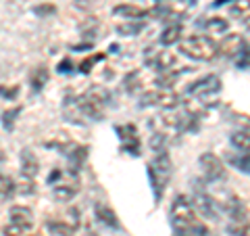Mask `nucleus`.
<instances>
[{
  "mask_svg": "<svg viewBox=\"0 0 250 236\" xmlns=\"http://www.w3.org/2000/svg\"><path fill=\"white\" fill-rule=\"evenodd\" d=\"M171 224L175 236H208V228L198 219L196 209L186 194H179L171 203Z\"/></svg>",
  "mask_w": 250,
  "mask_h": 236,
  "instance_id": "obj_1",
  "label": "nucleus"
},
{
  "mask_svg": "<svg viewBox=\"0 0 250 236\" xmlns=\"http://www.w3.org/2000/svg\"><path fill=\"white\" fill-rule=\"evenodd\" d=\"M75 103H77V109H80L82 115L98 121V119H103L104 109L108 105V92L103 88H90L88 92H83L82 96H77Z\"/></svg>",
  "mask_w": 250,
  "mask_h": 236,
  "instance_id": "obj_2",
  "label": "nucleus"
},
{
  "mask_svg": "<svg viewBox=\"0 0 250 236\" xmlns=\"http://www.w3.org/2000/svg\"><path fill=\"white\" fill-rule=\"evenodd\" d=\"M171 169H173V163H171V157L167 151H159L154 157V161L148 165V176H150L156 201L163 196V190H165V186L171 178Z\"/></svg>",
  "mask_w": 250,
  "mask_h": 236,
  "instance_id": "obj_3",
  "label": "nucleus"
},
{
  "mask_svg": "<svg viewBox=\"0 0 250 236\" xmlns=\"http://www.w3.org/2000/svg\"><path fill=\"white\" fill-rule=\"evenodd\" d=\"M219 90H221V80H219V75H205V77H200L198 82L190 84L188 96H192L196 105L208 107V105L217 103Z\"/></svg>",
  "mask_w": 250,
  "mask_h": 236,
  "instance_id": "obj_4",
  "label": "nucleus"
},
{
  "mask_svg": "<svg viewBox=\"0 0 250 236\" xmlns=\"http://www.w3.org/2000/svg\"><path fill=\"white\" fill-rule=\"evenodd\" d=\"M179 50H182L186 57H190L194 61H213L217 57V44L215 40H210L207 36H192L179 44Z\"/></svg>",
  "mask_w": 250,
  "mask_h": 236,
  "instance_id": "obj_5",
  "label": "nucleus"
},
{
  "mask_svg": "<svg viewBox=\"0 0 250 236\" xmlns=\"http://www.w3.org/2000/svg\"><path fill=\"white\" fill-rule=\"evenodd\" d=\"M179 105V96L173 90H150L140 96V107H159V109H175Z\"/></svg>",
  "mask_w": 250,
  "mask_h": 236,
  "instance_id": "obj_6",
  "label": "nucleus"
},
{
  "mask_svg": "<svg viewBox=\"0 0 250 236\" xmlns=\"http://www.w3.org/2000/svg\"><path fill=\"white\" fill-rule=\"evenodd\" d=\"M198 163H200V169H202V174H205V178L208 180V182H223V180L228 178V169H225L223 161L219 159L215 153L200 155Z\"/></svg>",
  "mask_w": 250,
  "mask_h": 236,
  "instance_id": "obj_7",
  "label": "nucleus"
},
{
  "mask_svg": "<svg viewBox=\"0 0 250 236\" xmlns=\"http://www.w3.org/2000/svg\"><path fill=\"white\" fill-rule=\"evenodd\" d=\"M190 201L205 217L219 219V203L213 199V196H208L205 190H200V188H198V190L194 192V199H190Z\"/></svg>",
  "mask_w": 250,
  "mask_h": 236,
  "instance_id": "obj_8",
  "label": "nucleus"
},
{
  "mask_svg": "<svg viewBox=\"0 0 250 236\" xmlns=\"http://www.w3.org/2000/svg\"><path fill=\"white\" fill-rule=\"evenodd\" d=\"M175 54L169 50H148L146 54V65L152 69H159V71H169L171 67L175 65Z\"/></svg>",
  "mask_w": 250,
  "mask_h": 236,
  "instance_id": "obj_9",
  "label": "nucleus"
},
{
  "mask_svg": "<svg viewBox=\"0 0 250 236\" xmlns=\"http://www.w3.org/2000/svg\"><path fill=\"white\" fill-rule=\"evenodd\" d=\"M244 46H246V42H244V38H242L240 34H229V36H225L221 40V44L217 46V50L221 52L223 57H228V59H238L242 54V50H244Z\"/></svg>",
  "mask_w": 250,
  "mask_h": 236,
  "instance_id": "obj_10",
  "label": "nucleus"
},
{
  "mask_svg": "<svg viewBox=\"0 0 250 236\" xmlns=\"http://www.w3.org/2000/svg\"><path fill=\"white\" fill-rule=\"evenodd\" d=\"M113 13L119 15V17H125V21H142L144 17H150V11L136 4H117Z\"/></svg>",
  "mask_w": 250,
  "mask_h": 236,
  "instance_id": "obj_11",
  "label": "nucleus"
},
{
  "mask_svg": "<svg viewBox=\"0 0 250 236\" xmlns=\"http://www.w3.org/2000/svg\"><path fill=\"white\" fill-rule=\"evenodd\" d=\"M94 213H96V219H100L104 226L113 228V230H119L121 228L119 217H117V213L106 205V203H96V205H94Z\"/></svg>",
  "mask_w": 250,
  "mask_h": 236,
  "instance_id": "obj_12",
  "label": "nucleus"
},
{
  "mask_svg": "<svg viewBox=\"0 0 250 236\" xmlns=\"http://www.w3.org/2000/svg\"><path fill=\"white\" fill-rule=\"evenodd\" d=\"M9 217H11V224L21 226V228H25V230H29V228L34 226V213H31V209H27V207H13Z\"/></svg>",
  "mask_w": 250,
  "mask_h": 236,
  "instance_id": "obj_13",
  "label": "nucleus"
},
{
  "mask_svg": "<svg viewBox=\"0 0 250 236\" xmlns=\"http://www.w3.org/2000/svg\"><path fill=\"white\" fill-rule=\"evenodd\" d=\"M38 159L34 155H31V151H23L21 153V171H23V176H25L27 180H34L38 176Z\"/></svg>",
  "mask_w": 250,
  "mask_h": 236,
  "instance_id": "obj_14",
  "label": "nucleus"
},
{
  "mask_svg": "<svg viewBox=\"0 0 250 236\" xmlns=\"http://www.w3.org/2000/svg\"><path fill=\"white\" fill-rule=\"evenodd\" d=\"M80 192V186H77V182H67V184H57L52 188V194H54V199H59V201H71L73 196Z\"/></svg>",
  "mask_w": 250,
  "mask_h": 236,
  "instance_id": "obj_15",
  "label": "nucleus"
},
{
  "mask_svg": "<svg viewBox=\"0 0 250 236\" xmlns=\"http://www.w3.org/2000/svg\"><path fill=\"white\" fill-rule=\"evenodd\" d=\"M182 34H184L182 25H179V23H171L169 27L163 29V34H161V44H165V46L175 44V42L182 40Z\"/></svg>",
  "mask_w": 250,
  "mask_h": 236,
  "instance_id": "obj_16",
  "label": "nucleus"
},
{
  "mask_svg": "<svg viewBox=\"0 0 250 236\" xmlns=\"http://www.w3.org/2000/svg\"><path fill=\"white\" fill-rule=\"evenodd\" d=\"M231 144L238 148L242 153H248L250 151V134L246 130H238L231 134Z\"/></svg>",
  "mask_w": 250,
  "mask_h": 236,
  "instance_id": "obj_17",
  "label": "nucleus"
},
{
  "mask_svg": "<svg viewBox=\"0 0 250 236\" xmlns=\"http://www.w3.org/2000/svg\"><path fill=\"white\" fill-rule=\"evenodd\" d=\"M17 190V184H15V180L11 176H2L0 174V201H6L11 199Z\"/></svg>",
  "mask_w": 250,
  "mask_h": 236,
  "instance_id": "obj_18",
  "label": "nucleus"
},
{
  "mask_svg": "<svg viewBox=\"0 0 250 236\" xmlns=\"http://www.w3.org/2000/svg\"><path fill=\"white\" fill-rule=\"evenodd\" d=\"M229 236H248V219H228Z\"/></svg>",
  "mask_w": 250,
  "mask_h": 236,
  "instance_id": "obj_19",
  "label": "nucleus"
},
{
  "mask_svg": "<svg viewBox=\"0 0 250 236\" xmlns=\"http://www.w3.org/2000/svg\"><path fill=\"white\" fill-rule=\"evenodd\" d=\"M142 21H125L123 25H119L117 27V31H119L121 36H136V34H140L142 31Z\"/></svg>",
  "mask_w": 250,
  "mask_h": 236,
  "instance_id": "obj_20",
  "label": "nucleus"
},
{
  "mask_svg": "<svg viewBox=\"0 0 250 236\" xmlns=\"http://www.w3.org/2000/svg\"><path fill=\"white\" fill-rule=\"evenodd\" d=\"M48 82V71L42 67V69H36L34 75H31V86H34V90H42L44 88V84Z\"/></svg>",
  "mask_w": 250,
  "mask_h": 236,
  "instance_id": "obj_21",
  "label": "nucleus"
},
{
  "mask_svg": "<svg viewBox=\"0 0 250 236\" xmlns=\"http://www.w3.org/2000/svg\"><path fill=\"white\" fill-rule=\"evenodd\" d=\"M233 165L244 171V174H250V151L248 153H242V157H238V159H233Z\"/></svg>",
  "mask_w": 250,
  "mask_h": 236,
  "instance_id": "obj_22",
  "label": "nucleus"
},
{
  "mask_svg": "<svg viewBox=\"0 0 250 236\" xmlns=\"http://www.w3.org/2000/svg\"><path fill=\"white\" fill-rule=\"evenodd\" d=\"M27 230L25 228H21V226H15V224H9V226H4L2 228V232H0V236H25Z\"/></svg>",
  "mask_w": 250,
  "mask_h": 236,
  "instance_id": "obj_23",
  "label": "nucleus"
},
{
  "mask_svg": "<svg viewBox=\"0 0 250 236\" xmlns=\"http://www.w3.org/2000/svg\"><path fill=\"white\" fill-rule=\"evenodd\" d=\"M231 15H240L242 19L250 15V0H238V4L231 9Z\"/></svg>",
  "mask_w": 250,
  "mask_h": 236,
  "instance_id": "obj_24",
  "label": "nucleus"
},
{
  "mask_svg": "<svg viewBox=\"0 0 250 236\" xmlns=\"http://www.w3.org/2000/svg\"><path fill=\"white\" fill-rule=\"evenodd\" d=\"M207 29H217V31H223L225 27H228V23H225L223 19H208L207 23Z\"/></svg>",
  "mask_w": 250,
  "mask_h": 236,
  "instance_id": "obj_25",
  "label": "nucleus"
},
{
  "mask_svg": "<svg viewBox=\"0 0 250 236\" xmlns=\"http://www.w3.org/2000/svg\"><path fill=\"white\" fill-rule=\"evenodd\" d=\"M98 59H103V54H96V57H88V59H85V61L82 63V65H80V69H82L83 73H88V71H90V67H92Z\"/></svg>",
  "mask_w": 250,
  "mask_h": 236,
  "instance_id": "obj_26",
  "label": "nucleus"
},
{
  "mask_svg": "<svg viewBox=\"0 0 250 236\" xmlns=\"http://www.w3.org/2000/svg\"><path fill=\"white\" fill-rule=\"evenodd\" d=\"M38 15H46V13H54V6H38L36 9Z\"/></svg>",
  "mask_w": 250,
  "mask_h": 236,
  "instance_id": "obj_27",
  "label": "nucleus"
},
{
  "mask_svg": "<svg viewBox=\"0 0 250 236\" xmlns=\"http://www.w3.org/2000/svg\"><path fill=\"white\" fill-rule=\"evenodd\" d=\"M57 178H61V171H59V169H57V171H52L50 178H48V182H54V180H57Z\"/></svg>",
  "mask_w": 250,
  "mask_h": 236,
  "instance_id": "obj_28",
  "label": "nucleus"
},
{
  "mask_svg": "<svg viewBox=\"0 0 250 236\" xmlns=\"http://www.w3.org/2000/svg\"><path fill=\"white\" fill-rule=\"evenodd\" d=\"M242 21H244V25H246V27L250 29V15H246V17H244V19H242Z\"/></svg>",
  "mask_w": 250,
  "mask_h": 236,
  "instance_id": "obj_29",
  "label": "nucleus"
},
{
  "mask_svg": "<svg viewBox=\"0 0 250 236\" xmlns=\"http://www.w3.org/2000/svg\"><path fill=\"white\" fill-rule=\"evenodd\" d=\"M156 2H161V0H156Z\"/></svg>",
  "mask_w": 250,
  "mask_h": 236,
  "instance_id": "obj_30",
  "label": "nucleus"
}]
</instances>
